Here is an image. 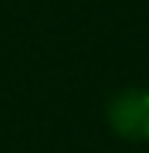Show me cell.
<instances>
[{"instance_id": "6da1fadb", "label": "cell", "mask_w": 149, "mask_h": 153, "mask_svg": "<svg viewBox=\"0 0 149 153\" xmlns=\"http://www.w3.org/2000/svg\"><path fill=\"white\" fill-rule=\"evenodd\" d=\"M105 119L112 133L126 143H149V88L126 85L105 105Z\"/></svg>"}]
</instances>
